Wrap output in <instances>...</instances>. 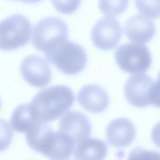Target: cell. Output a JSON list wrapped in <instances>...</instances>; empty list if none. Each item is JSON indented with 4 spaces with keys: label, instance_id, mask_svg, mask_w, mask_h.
<instances>
[{
    "label": "cell",
    "instance_id": "1",
    "mask_svg": "<svg viewBox=\"0 0 160 160\" xmlns=\"http://www.w3.org/2000/svg\"><path fill=\"white\" fill-rule=\"evenodd\" d=\"M31 148L53 160H65L74 152V141L60 131H54L47 123L39 122L26 133Z\"/></svg>",
    "mask_w": 160,
    "mask_h": 160
},
{
    "label": "cell",
    "instance_id": "21",
    "mask_svg": "<svg viewBox=\"0 0 160 160\" xmlns=\"http://www.w3.org/2000/svg\"><path fill=\"white\" fill-rule=\"evenodd\" d=\"M152 138L155 145L160 148V122L154 126L152 131Z\"/></svg>",
    "mask_w": 160,
    "mask_h": 160
},
{
    "label": "cell",
    "instance_id": "14",
    "mask_svg": "<svg viewBox=\"0 0 160 160\" xmlns=\"http://www.w3.org/2000/svg\"><path fill=\"white\" fill-rule=\"evenodd\" d=\"M107 151L106 144L103 141L88 138L77 145L74 152L77 160H104Z\"/></svg>",
    "mask_w": 160,
    "mask_h": 160
},
{
    "label": "cell",
    "instance_id": "17",
    "mask_svg": "<svg viewBox=\"0 0 160 160\" xmlns=\"http://www.w3.org/2000/svg\"><path fill=\"white\" fill-rule=\"evenodd\" d=\"M135 4L139 12L148 17H160V1H136Z\"/></svg>",
    "mask_w": 160,
    "mask_h": 160
},
{
    "label": "cell",
    "instance_id": "7",
    "mask_svg": "<svg viewBox=\"0 0 160 160\" xmlns=\"http://www.w3.org/2000/svg\"><path fill=\"white\" fill-rule=\"evenodd\" d=\"M122 29L119 21L112 17L98 20L92 29V42L97 48L109 50L118 45L121 38Z\"/></svg>",
    "mask_w": 160,
    "mask_h": 160
},
{
    "label": "cell",
    "instance_id": "4",
    "mask_svg": "<svg viewBox=\"0 0 160 160\" xmlns=\"http://www.w3.org/2000/svg\"><path fill=\"white\" fill-rule=\"evenodd\" d=\"M32 25L24 15L16 13L0 23V48L11 51L27 44L30 39Z\"/></svg>",
    "mask_w": 160,
    "mask_h": 160
},
{
    "label": "cell",
    "instance_id": "13",
    "mask_svg": "<svg viewBox=\"0 0 160 160\" xmlns=\"http://www.w3.org/2000/svg\"><path fill=\"white\" fill-rule=\"evenodd\" d=\"M124 32L127 37L135 43H146L154 36L155 25L147 17L141 14L134 15L126 20Z\"/></svg>",
    "mask_w": 160,
    "mask_h": 160
},
{
    "label": "cell",
    "instance_id": "6",
    "mask_svg": "<svg viewBox=\"0 0 160 160\" xmlns=\"http://www.w3.org/2000/svg\"><path fill=\"white\" fill-rule=\"evenodd\" d=\"M118 65L126 72L142 74L151 65L152 56L147 46L128 42L121 45L115 52Z\"/></svg>",
    "mask_w": 160,
    "mask_h": 160
},
{
    "label": "cell",
    "instance_id": "19",
    "mask_svg": "<svg viewBox=\"0 0 160 160\" xmlns=\"http://www.w3.org/2000/svg\"><path fill=\"white\" fill-rule=\"evenodd\" d=\"M55 8L59 12L65 14L72 13L76 11L80 1H52Z\"/></svg>",
    "mask_w": 160,
    "mask_h": 160
},
{
    "label": "cell",
    "instance_id": "12",
    "mask_svg": "<svg viewBox=\"0 0 160 160\" xmlns=\"http://www.w3.org/2000/svg\"><path fill=\"white\" fill-rule=\"evenodd\" d=\"M106 134L107 140L110 145L116 148H125L135 139L136 130L131 121L120 118L109 123Z\"/></svg>",
    "mask_w": 160,
    "mask_h": 160
},
{
    "label": "cell",
    "instance_id": "2",
    "mask_svg": "<svg viewBox=\"0 0 160 160\" xmlns=\"http://www.w3.org/2000/svg\"><path fill=\"white\" fill-rule=\"evenodd\" d=\"M74 100L73 92L69 87L56 85L41 90L33 97L30 105L36 120L47 123L65 114Z\"/></svg>",
    "mask_w": 160,
    "mask_h": 160
},
{
    "label": "cell",
    "instance_id": "5",
    "mask_svg": "<svg viewBox=\"0 0 160 160\" xmlns=\"http://www.w3.org/2000/svg\"><path fill=\"white\" fill-rule=\"evenodd\" d=\"M32 34L33 46L45 53L60 42L67 40L68 26L59 18L47 17L35 24Z\"/></svg>",
    "mask_w": 160,
    "mask_h": 160
},
{
    "label": "cell",
    "instance_id": "9",
    "mask_svg": "<svg viewBox=\"0 0 160 160\" xmlns=\"http://www.w3.org/2000/svg\"><path fill=\"white\" fill-rule=\"evenodd\" d=\"M154 82L152 78L146 74L130 77L124 87V93L127 101L136 107L148 106L150 105V93Z\"/></svg>",
    "mask_w": 160,
    "mask_h": 160
},
{
    "label": "cell",
    "instance_id": "3",
    "mask_svg": "<svg viewBox=\"0 0 160 160\" xmlns=\"http://www.w3.org/2000/svg\"><path fill=\"white\" fill-rule=\"evenodd\" d=\"M44 54L60 72L67 75L79 73L84 70L88 62L85 49L80 45L67 39Z\"/></svg>",
    "mask_w": 160,
    "mask_h": 160
},
{
    "label": "cell",
    "instance_id": "8",
    "mask_svg": "<svg viewBox=\"0 0 160 160\" xmlns=\"http://www.w3.org/2000/svg\"><path fill=\"white\" fill-rule=\"evenodd\" d=\"M20 71L24 79L36 88L45 87L51 80L52 73L48 62L36 55L26 57L20 63Z\"/></svg>",
    "mask_w": 160,
    "mask_h": 160
},
{
    "label": "cell",
    "instance_id": "18",
    "mask_svg": "<svg viewBox=\"0 0 160 160\" xmlns=\"http://www.w3.org/2000/svg\"><path fill=\"white\" fill-rule=\"evenodd\" d=\"M128 160H160V152L136 148L131 152Z\"/></svg>",
    "mask_w": 160,
    "mask_h": 160
},
{
    "label": "cell",
    "instance_id": "20",
    "mask_svg": "<svg viewBox=\"0 0 160 160\" xmlns=\"http://www.w3.org/2000/svg\"><path fill=\"white\" fill-rule=\"evenodd\" d=\"M150 104L160 108V71L157 75V80L154 82L149 96Z\"/></svg>",
    "mask_w": 160,
    "mask_h": 160
},
{
    "label": "cell",
    "instance_id": "10",
    "mask_svg": "<svg viewBox=\"0 0 160 160\" xmlns=\"http://www.w3.org/2000/svg\"><path fill=\"white\" fill-rule=\"evenodd\" d=\"M59 131L69 137L76 144L88 138L91 132V125L84 114L78 111L65 113L60 121Z\"/></svg>",
    "mask_w": 160,
    "mask_h": 160
},
{
    "label": "cell",
    "instance_id": "11",
    "mask_svg": "<svg viewBox=\"0 0 160 160\" xmlns=\"http://www.w3.org/2000/svg\"><path fill=\"white\" fill-rule=\"evenodd\" d=\"M79 104L89 112L99 113L104 111L109 102L106 91L96 84H88L81 88L77 94Z\"/></svg>",
    "mask_w": 160,
    "mask_h": 160
},
{
    "label": "cell",
    "instance_id": "15",
    "mask_svg": "<svg viewBox=\"0 0 160 160\" xmlns=\"http://www.w3.org/2000/svg\"><path fill=\"white\" fill-rule=\"evenodd\" d=\"M39 122L33 115L30 105L28 103L18 106L13 112L10 121L15 131L26 133Z\"/></svg>",
    "mask_w": 160,
    "mask_h": 160
},
{
    "label": "cell",
    "instance_id": "16",
    "mask_svg": "<svg viewBox=\"0 0 160 160\" xmlns=\"http://www.w3.org/2000/svg\"><path fill=\"white\" fill-rule=\"evenodd\" d=\"M128 1H100V11L108 16H116L123 12L128 7Z\"/></svg>",
    "mask_w": 160,
    "mask_h": 160
}]
</instances>
